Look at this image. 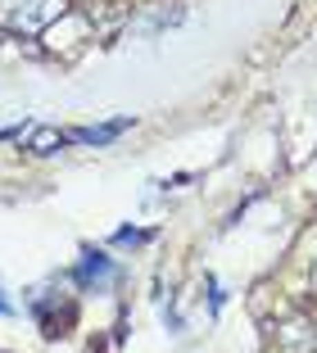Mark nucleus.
Instances as JSON below:
<instances>
[{
    "mask_svg": "<svg viewBox=\"0 0 317 353\" xmlns=\"http://www.w3.org/2000/svg\"><path fill=\"white\" fill-rule=\"evenodd\" d=\"M150 236H154V231H136V227H123V231H118L113 240H118V245H145Z\"/></svg>",
    "mask_w": 317,
    "mask_h": 353,
    "instance_id": "39448f33",
    "label": "nucleus"
},
{
    "mask_svg": "<svg viewBox=\"0 0 317 353\" xmlns=\"http://www.w3.org/2000/svg\"><path fill=\"white\" fill-rule=\"evenodd\" d=\"M64 14V0H0V28L10 32H41Z\"/></svg>",
    "mask_w": 317,
    "mask_h": 353,
    "instance_id": "f257e3e1",
    "label": "nucleus"
},
{
    "mask_svg": "<svg viewBox=\"0 0 317 353\" xmlns=\"http://www.w3.org/2000/svg\"><path fill=\"white\" fill-rule=\"evenodd\" d=\"M64 145H68V132H59V127H32V141H28L32 154H55Z\"/></svg>",
    "mask_w": 317,
    "mask_h": 353,
    "instance_id": "20e7f679",
    "label": "nucleus"
},
{
    "mask_svg": "<svg viewBox=\"0 0 317 353\" xmlns=\"http://www.w3.org/2000/svg\"><path fill=\"white\" fill-rule=\"evenodd\" d=\"M127 127H136L132 114L113 118V123H100V127H73V132H68V145H109V141H118Z\"/></svg>",
    "mask_w": 317,
    "mask_h": 353,
    "instance_id": "7ed1b4c3",
    "label": "nucleus"
},
{
    "mask_svg": "<svg viewBox=\"0 0 317 353\" xmlns=\"http://www.w3.org/2000/svg\"><path fill=\"white\" fill-rule=\"evenodd\" d=\"M73 281L82 285V290H109L113 281H118V263L109 259V254L100 250H82V263H77V272H73Z\"/></svg>",
    "mask_w": 317,
    "mask_h": 353,
    "instance_id": "f03ea898",
    "label": "nucleus"
}]
</instances>
